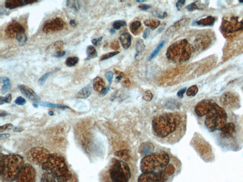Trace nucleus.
Returning a JSON list of instances; mask_svg holds the SVG:
<instances>
[{"instance_id": "nucleus-1", "label": "nucleus", "mask_w": 243, "mask_h": 182, "mask_svg": "<svg viewBox=\"0 0 243 182\" xmlns=\"http://www.w3.org/2000/svg\"><path fill=\"white\" fill-rule=\"evenodd\" d=\"M186 129V115L177 112L156 115L151 122V131L155 138L168 145L179 142L184 136Z\"/></svg>"}, {"instance_id": "nucleus-2", "label": "nucleus", "mask_w": 243, "mask_h": 182, "mask_svg": "<svg viewBox=\"0 0 243 182\" xmlns=\"http://www.w3.org/2000/svg\"><path fill=\"white\" fill-rule=\"evenodd\" d=\"M41 166L40 182H78L77 174L60 155L51 154Z\"/></svg>"}, {"instance_id": "nucleus-3", "label": "nucleus", "mask_w": 243, "mask_h": 182, "mask_svg": "<svg viewBox=\"0 0 243 182\" xmlns=\"http://www.w3.org/2000/svg\"><path fill=\"white\" fill-rule=\"evenodd\" d=\"M137 171L131 163L113 158L99 174L100 182H136Z\"/></svg>"}, {"instance_id": "nucleus-4", "label": "nucleus", "mask_w": 243, "mask_h": 182, "mask_svg": "<svg viewBox=\"0 0 243 182\" xmlns=\"http://www.w3.org/2000/svg\"><path fill=\"white\" fill-rule=\"evenodd\" d=\"M177 159L168 151H157L143 158L140 163V170L142 173L161 171L167 169Z\"/></svg>"}, {"instance_id": "nucleus-5", "label": "nucleus", "mask_w": 243, "mask_h": 182, "mask_svg": "<svg viewBox=\"0 0 243 182\" xmlns=\"http://www.w3.org/2000/svg\"><path fill=\"white\" fill-rule=\"evenodd\" d=\"M25 164L20 155L1 154L0 177L1 182H13Z\"/></svg>"}, {"instance_id": "nucleus-6", "label": "nucleus", "mask_w": 243, "mask_h": 182, "mask_svg": "<svg viewBox=\"0 0 243 182\" xmlns=\"http://www.w3.org/2000/svg\"><path fill=\"white\" fill-rule=\"evenodd\" d=\"M182 164L179 159L173 162L164 170L142 173L136 182H172L181 171Z\"/></svg>"}, {"instance_id": "nucleus-7", "label": "nucleus", "mask_w": 243, "mask_h": 182, "mask_svg": "<svg viewBox=\"0 0 243 182\" xmlns=\"http://www.w3.org/2000/svg\"><path fill=\"white\" fill-rule=\"evenodd\" d=\"M228 118L224 109L213 101L211 109L206 115L204 123L210 133L219 132L227 123Z\"/></svg>"}, {"instance_id": "nucleus-8", "label": "nucleus", "mask_w": 243, "mask_h": 182, "mask_svg": "<svg viewBox=\"0 0 243 182\" xmlns=\"http://www.w3.org/2000/svg\"><path fill=\"white\" fill-rule=\"evenodd\" d=\"M193 46L186 39L176 41L168 48L166 56L170 61L182 63L189 60L193 53Z\"/></svg>"}, {"instance_id": "nucleus-9", "label": "nucleus", "mask_w": 243, "mask_h": 182, "mask_svg": "<svg viewBox=\"0 0 243 182\" xmlns=\"http://www.w3.org/2000/svg\"><path fill=\"white\" fill-rule=\"evenodd\" d=\"M237 123L234 120L228 121L223 128L218 132V139L224 147L236 151L240 148L237 137L238 135Z\"/></svg>"}, {"instance_id": "nucleus-10", "label": "nucleus", "mask_w": 243, "mask_h": 182, "mask_svg": "<svg viewBox=\"0 0 243 182\" xmlns=\"http://www.w3.org/2000/svg\"><path fill=\"white\" fill-rule=\"evenodd\" d=\"M195 142V147L203 160L206 162H212L215 159V155L212 147L202 136L198 138Z\"/></svg>"}, {"instance_id": "nucleus-11", "label": "nucleus", "mask_w": 243, "mask_h": 182, "mask_svg": "<svg viewBox=\"0 0 243 182\" xmlns=\"http://www.w3.org/2000/svg\"><path fill=\"white\" fill-rule=\"evenodd\" d=\"M221 29L224 32L229 34L243 31V19L234 16L225 18L223 20Z\"/></svg>"}, {"instance_id": "nucleus-12", "label": "nucleus", "mask_w": 243, "mask_h": 182, "mask_svg": "<svg viewBox=\"0 0 243 182\" xmlns=\"http://www.w3.org/2000/svg\"><path fill=\"white\" fill-rule=\"evenodd\" d=\"M220 102L222 106L228 110H235L240 107V98L234 92L224 93L220 98Z\"/></svg>"}, {"instance_id": "nucleus-13", "label": "nucleus", "mask_w": 243, "mask_h": 182, "mask_svg": "<svg viewBox=\"0 0 243 182\" xmlns=\"http://www.w3.org/2000/svg\"><path fill=\"white\" fill-rule=\"evenodd\" d=\"M49 151L43 148H34L29 151L28 155L29 160L33 164L41 165L46 161L50 156Z\"/></svg>"}, {"instance_id": "nucleus-14", "label": "nucleus", "mask_w": 243, "mask_h": 182, "mask_svg": "<svg viewBox=\"0 0 243 182\" xmlns=\"http://www.w3.org/2000/svg\"><path fill=\"white\" fill-rule=\"evenodd\" d=\"M64 26L65 23L62 19L56 18L47 21L43 26L42 30L46 34L54 33L62 30Z\"/></svg>"}, {"instance_id": "nucleus-15", "label": "nucleus", "mask_w": 243, "mask_h": 182, "mask_svg": "<svg viewBox=\"0 0 243 182\" xmlns=\"http://www.w3.org/2000/svg\"><path fill=\"white\" fill-rule=\"evenodd\" d=\"M25 32L24 26L18 22H14L11 23L6 28L5 30V36L8 39H13L17 34Z\"/></svg>"}, {"instance_id": "nucleus-16", "label": "nucleus", "mask_w": 243, "mask_h": 182, "mask_svg": "<svg viewBox=\"0 0 243 182\" xmlns=\"http://www.w3.org/2000/svg\"><path fill=\"white\" fill-rule=\"evenodd\" d=\"M213 101L205 99L199 101L195 107V112L198 117L206 116L212 107Z\"/></svg>"}, {"instance_id": "nucleus-17", "label": "nucleus", "mask_w": 243, "mask_h": 182, "mask_svg": "<svg viewBox=\"0 0 243 182\" xmlns=\"http://www.w3.org/2000/svg\"><path fill=\"white\" fill-rule=\"evenodd\" d=\"M18 87L22 94L29 100L37 104L40 102V98L32 89L24 85H19Z\"/></svg>"}, {"instance_id": "nucleus-18", "label": "nucleus", "mask_w": 243, "mask_h": 182, "mask_svg": "<svg viewBox=\"0 0 243 182\" xmlns=\"http://www.w3.org/2000/svg\"><path fill=\"white\" fill-rule=\"evenodd\" d=\"M37 2V1L33 0H7L5 1L4 5L7 9L12 10L18 7L32 4Z\"/></svg>"}, {"instance_id": "nucleus-19", "label": "nucleus", "mask_w": 243, "mask_h": 182, "mask_svg": "<svg viewBox=\"0 0 243 182\" xmlns=\"http://www.w3.org/2000/svg\"><path fill=\"white\" fill-rule=\"evenodd\" d=\"M64 45V43L63 41H56L48 46V48L46 49V52L48 53L52 54L53 56L55 54L63 51Z\"/></svg>"}, {"instance_id": "nucleus-20", "label": "nucleus", "mask_w": 243, "mask_h": 182, "mask_svg": "<svg viewBox=\"0 0 243 182\" xmlns=\"http://www.w3.org/2000/svg\"><path fill=\"white\" fill-rule=\"evenodd\" d=\"M145 49V43L142 39H138L137 40L135 45V49L136 51L135 58L137 60H140L143 57Z\"/></svg>"}, {"instance_id": "nucleus-21", "label": "nucleus", "mask_w": 243, "mask_h": 182, "mask_svg": "<svg viewBox=\"0 0 243 182\" xmlns=\"http://www.w3.org/2000/svg\"><path fill=\"white\" fill-rule=\"evenodd\" d=\"M91 86L90 84H88L87 86L83 87L81 90L79 91L77 94L76 97L78 99H86L88 98L90 96L91 94Z\"/></svg>"}, {"instance_id": "nucleus-22", "label": "nucleus", "mask_w": 243, "mask_h": 182, "mask_svg": "<svg viewBox=\"0 0 243 182\" xmlns=\"http://www.w3.org/2000/svg\"><path fill=\"white\" fill-rule=\"evenodd\" d=\"M215 21H216L215 18L210 16L207 17L206 18L201 19L199 21L196 22L194 24L200 26H212L214 25Z\"/></svg>"}, {"instance_id": "nucleus-23", "label": "nucleus", "mask_w": 243, "mask_h": 182, "mask_svg": "<svg viewBox=\"0 0 243 182\" xmlns=\"http://www.w3.org/2000/svg\"><path fill=\"white\" fill-rule=\"evenodd\" d=\"M121 45L124 49H127L130 47L131 44L132 37L130 34L124 33L120 36L119 37Z\"/></svg>"}, {"instance_id": "nucleus-24", "label": "nucleus", "mask_w": 243, "mask_h": 182, "mask_svg": "<svg viewBox=\"0 0 243 182\" xmlns=\"http://www.w3.org/2000/svg\"><path fill=\"white\" fill-rule=\"evenodd\" d=\"M93 87L96 91L101 93L106 87L105 82L101 77H97L93 81Z\"/></svg>"}, {"instance_id": "nucleus-25", "label": "nucleus", "mask_w": 243, "mask_h": 182, "mask_svg": "<svg viewBox=\"0 0 243 182\" xmlns=\"http://www.w3.org/2000/svg\"><path fill=\"white\" fill-rule=\"evenodd\" d=\"M129 28L131 32L135 35H139L143 29L141 22L138 21H135L131 23Z\"/></svg>"}, {"instance_id": "nucleus-26", "label": "nucleus", "mask_w": 243, "mask_h": 182, "mask_svg": "<svg viewBox=\"0 0 243 182\" xmlns=\"http://www.w3.org/2000/svg\"><path fill=\"white\" fill-rule=\"evenodd\" d=\"M0 82L1 83H3L4 85L2 88V93L3 94H6L11 89L12 87L11 81L8 77L3 76V77H1Z\"/></svg>"}, {"instance_id": "nucleus-27", "label": "nucleus", "mask_w": 243, "mask_h": 182, "mask_svg": "<svg viewBox=\"0 0 243 182\" xmlns=\"http://www.w3.org/2000/svg\"><path fill=\"white\" fill-rule=\"evenodd\" d=\"M188 22V19H183L182 20H180L178 22L175 23L172 26H171L170 28L168 29L166 33H168L169 32V33H171L172 31L173 32L174 31H176L177 29H179L182 27L183 26L186 25Z\"/></svg>"}, {"instance_id": "nucleus-28", "label": "nucleus", "mask_w": 243, "mask_h": 182, "mask_svg": "<svg viewBox=\"0 0 243 182\" xmlns=\"http://www.w3.org/2000/svg\"><path fill=\"white\" fill-rule=\"evenodd\" d=\"M144 23L146 26L148 27L149 28L152 30H154L158 27L160 25L161 22L157 20L148 19V20H145Z\"/></svg>"}, {"instance_id": "nucleus-29", "label": "nucleus", "mask_w": 243, "mask_h": 182, "mask_svg": "<svg viewBox=\"0 0 243 182\" xmlns=\"http://www.w3.org/2000/svg\"><path fill=\"white\" fill-rule=\"evenodd\" d=\"M66 5L67 7L74 10L75 12H78L81 7L80 3L77 0L67 1L66 2Z\"/></svg>"}, {"instance_id": "nucleus-30", "label": "nucleus", "mask_w": 243, "mask_h": 182, "mask_svg": "<svg viewBox=\"0 0 243 182\" xmlns=\"http://www.w3.org/2000/svg\"><path fill=\"white\" fill-rule=\"evenodd\" d=\"M87 60L96 58L98 56V52L93 46H89L87 49Z\"/></svg>"}, {"instance_id": "nucleus-31", "label": "nucleus", "mask_w": 243, "mask_h": 182, "mask_svg": "<svg viewBox=\"0 0 243 182\" xmlns=\"http://www.w3.org/2000/svg\"><path fill=\"white\" fill-rule=\"evenodd\" d=\"M41 107H51V108H59V109L65 110L66 109H70L69 107L66 106L60 105V104H54L50 102H45V101H41L39 103Z\"/></svg>"}, {"instance_id": "nucleus-32", "label": "nucleus", "mask_w": 243, "mask_h": 182, "mask_svg": "<svg viewBox=\"0 0 243 182\" xmlns=\"http://www.w3.org/2000/svg\"><path fill=\"white\" fill-rule=\"evenodd\" d=\"M16 39L18 40L19 45L23 46L26 44L28 40L27 36L25 32H22L17 34Z\"/></svg>"}, {"instance_id": "nucleus-33", "label": "nucleus", "mask_w": 243, "mask_h": 182, "mask_svg": "<svg viewBox=\"0 0 243 182\" xmlns=\"http://www.w3.org/2000/svg\"><path fill=\"white\" fill-rule=\"evenodd\" d=\"M79 59L77 57H68L66 60V65L68 67H72L77 64Z\"/></svg>"}, {"instance_id": "nucleus-34", "label": "nucleus", "mask_w": 243, "mask_h": 182, "mask_svg": "<svg viewBox=\"0 0 243 182\" xmlns=\"http://www.w3.org/2000/svg\"><path fill=\"white\" fill-rule=\"evenodd\" d=\"M186 8L189 12H193V11L196 10H200L203 8L202 5H201V3H200L199 2L193 3L188 5Z\"/></svg>"}, {"instance_id": "nucleus-35", "label": "nucleus", "mask_w": 243, "mask_h": 182, "mask_svg": "<svg viewBox=\"0 0 243 182\" xmlns=\"http://www.w3.org/2000/svg\"><path fill=\"white\" fill-rule=\"evenodd\" d=\"M164 43H165V41H161V42L160 43L159 45L157 47H156V49L153 50V51L152 52V53H151V55L150 56L149 58V60H152L153 58H155V57L158 54L160 51L161 50V49H162V47L164 46Z\"/></svg>"}, {"instance_id": "nucleus-36", "label": "nucleus", "mask_w": 243, "mask_h": 182, "mask_svg": "<svg viewBox=\"0 0 243 182\" xmlns=\"http://www.w3.org/2000/svg\"><path fill=\"white\" fill-rule=\"evenodd\" d=\"M57 71V70H54V71H50V72H48L44 74L43 75L40 77L39 80V83L40 84L41 86H43L45 84V82H46L47 79H48V77L50 76V75H51L52 74L54 73L55 72Z\"/></svg>"}, {"instance_id": "nucleus-37", "label": "nucleus", "mask_w": 243, "mask_h": 182, "mask_svg": "<svg viewBox=\"0 0 243 182\" xmlns=\"http://www.w3.org/2000/svg\"><path fill=\"white\" fill-rule=\"evenodd\" d=\"M198 90V88L196 86H192L187 91V96H194L197 94Z\"/></svg>"}, {"instance_id": "nucleus-38", "label": "nucleus", "mask_w": 243, "mask_h": 182, "mask_svg": "<svg viewBox=\"0 0 243 182\" xmlns=\"http://www.w3.org/2000/svg\"><path fill=\"white\" fill-rule=\"evenodd\" d=\"M125 25H126V22L125 21H123V20H118V21H116L114 22L113 24V27L114 29L117 30V29H120L123 27H124Z\"/></svg>"}, {"instance_id": "nucleus-39", "label": "nucleus", "mask_w": 243, "mask_h": 182, "mask_svg": "<svg viewBox=\"0 0 243 182\" xmlns=\"http://www.w3.org/2000/svg\"><path fill=\"white\" fill-rule=\"evenodd\" d=\"M120 53L119 51H115L113 52H110L106 54L103 55L102 56L101 58L100 59L101 61L105 60H108V59H110V58H112V57H114V56H116L118 54Z\"/></svg>"}, {"instance_id": "nucleus-40", "label": "nucleus", "mask_w": 243, "mask_h": 182, "mask_svg": "<svg viewBox=\"0 0 243 182\" xmlns=\"http://www.w3.org/2000/svg\"><path fill=\"white\" fill-rule=\"evenodd\" d=\"M12 100V96L11 94H8L5 97H0V105H3L4 103H10Z\"/></svg>"}, {"instance_id": "nucleus-41", "label": "nucleus", "mask_w": 243, "mask_h": 182, "mask_svg": "<svg viewBox=\"0 0 243 182\" xmlns=\"http://www.w3.org/2000/svg\"><path fill=\"white\" fill-rule=\"evenodd\" d=\"M152 97H153V96H152V93L149 91H146L143 95V99L145 100L146 101H150L152 100Z\"/></svg>"}, {"instance_id": "nucleus-42", "label": "nucleus", "mask_w": 243, "mask_h": 182, "mask_svg": "<svg viewBox=\"0 0 243 182\" xmlns=\"http://www.w3.org/2000/svg\"><path fill=\"white\" fill-rule=\"evenodd\" d=\"M14 102L17 105L23 106V105H24L26 104V101L25 99L24 98L21 96H19L15 100Z\"/></svg>"}, {"instance_id": "nucleus-43", "label": "nucleus", "mask_w": 243, "mask_h": 182, "mask_svg": "<svg viewBox=\"0 0 243 182\" xmlns=\"http://www.w3.org/2000/svg\"><path fill=\"white\" fill-rule=\"evenodd\" d=\"M13 127V125L11 124H7L4 125L1 127V128H0V132L2 133V132H4V131H6V130H11Z\"/></svg>"}, {"instance_id": "nucleus-44", "label": "nucleus", "mask_w": 243, "mask_h": 182, "mask_svg": "<svg viewBox=\"0 0 243 182\" xmlns=\"http://www.w3.org/2000/svg\"><path fill=\"white\" fill-rule=\"evenodd\" d=\"M153 14L155 16L161 19H165V18L167 16V13L166 12H163L161 13H159L158 12H154V13H153Z\"/></svg>"}, {"instance_id": "nucleus-45", "label": "nucleus", "mask_w": 243, "mask_h": 182, "mask_svg": "<svg viewBox=\"0 0 243 182\" xmlns=\"http://www.w3.org/2000/svg\"><path fill=\"white\" fill-rule=\"evenodd\" d=\"M122 85L125 87H128L131 85V82H130L129 79L126 77V75H124V80L122 82Z\"/></svg>"}, {"instance_id": "nucleus-46", "label": "nucleus", "mask_w": 243, "mask_h": 182, "mask_svg": "<svg viewBox=\"0 0 243 182\" xmlns=\"http://www.w3.org/2000/svg\"><path fill=\"white\" fill-rule=\"evenodd\" d=\"M106 78H107L108 81L109 82L110 84L111 83L112 81L113 78V73L111 71H109V72H107L106 74Z\"/></svg>"}, {"instance_id": "nucleus-47", "label": "nucleus", "mask_w": 243, "mask_h": 182, "mask_svg": "<svg viewBox=\"0 0 243 182\" xmlns=\"http://www.w3.org/2000/svg\"><path fill=\"white\" fill-rule=\"evenodd\" d=\"M110 47L111 49L114 50L118 49L120 48V45L118 41L115 40L112 42L110 45Z\"/></svg>"}, {"instance_id": "nucleus-48", "label": "nucleus", "mask_w": 243, "mask_h": 182, "mask_svg": "<svg viewBox=\"0 0 243 182\" xmlns=\"http://www.w3.org/2000/svg\"><path fill=\"white\" fill-rule=\"evenodd\" d=\"M185 3V1H184V0L178 1L176 4V6L177 7V9L179 11H180L182 9V6L184 5Z\"/></svg>"}, {"instance_id": "nucleus-49", "label": "nucleus", "mask_w": 243, "mask_h": 182, "mask_svg": "<svg viewBox=\"0 0 243 182\" xmlns=\"http://www.w3.org/2000/svg\"><path fill=\"white\" fill-rule=\"evenodd\" d=\"M103 37H100L98 38V39H92V43L94 46H98L99 43L102 40Z\"/></svg>"}, {"instance_id": "nucleus-50", "label": "nucleus", "mask_w": 243, "mask_h": 182, "mask_svg": "<svg viewBox=\"0 0 243 182\" xmlns=\"http://www.w3.org/2000/svg\"><path fill=\"white\" fill-rule=\"evenodd\" d=\"M186 88L185 87L180 90L179 92H178V93H177V96L180 98H182L183 97L184 94L186 91Z\"/></svg>"}, {"instance_id": "nucleus-51", "label": "nucleus", "mask_w": 243, "mask_h": 182, "mask_svg": "<svg viewBox=\"0 0 243 182\" xmlns=\"http://www.w3.org/2000/svg\"><path fill=\"white\" fill-rule=\"evenodd\" d=\"M110 88V86H108L106 87L102 91L101 93H100V95H101V96H106Z\"/></svg>"}, {"instance_id": "nucleus-52", "label": "nucleus", "mask_w": 243, "mask_h": 182, "mask_svg": "<svg viewBox=\"0 0 243 182\" xmlns=\"http://www.w3.org/2000/svg\"><path fill=\"white\" fill-rule=\"evenodd\" d=\"M65 51H61L55 54L53 56L54 57H55V58H61V57H64V56L65 55Z\"/></svg>"}, {"instance_id": "nucleus-53", "label": "nucleus", "mask_w": 243, "mask_h": 182, "mask_svg": "<svg viewBox=\"0 0 243 182\" xmlns=\"http://www.w3.org/2000/svg\"><path fill=\"white\" fill-rule=\"evenodd\" d=\"M139 8L142 11H146L151 8V6L148 4H141L139 6Z\"/></svg>"}, {"instance_id": "nucleus-54", "label": "nucleus", "mask_w": 243, "mask_h": 182, "mask_svg": "<svg viewBox=\"0 0 243 182\" xmlns=\"http://www.w3.org/2000/svg\"><path fill=\"white\" fill-rule=\"evenodd\" d=\"M150 33V29L148 28L146 29L145 30L144 33H143V38H144L145 39H146L148 38L149 36Z\"/></svg>"}, {"instance_id": "nucleus-55", "label": "nucleus", "mask_w": 243, "mask_h": 182, "mask_svg": "<svg viewBox=\"0 0 243 182\" xmlns=\"http://www.w3.org/2000/svg\"><path fill=\"white\" fill-rule=\"evenodd\" d=\"M10 136V135L9 134H1L0 135V139L2 140L3 139H6V138H8Z\"/></svg>"}, {"instance_id": "nucleus-56", "label": "nucleus", "mask_w": 243, "mask_h": 182, "mask_svg": "<svg viewBox=\"0 0 243 182\" xmlns=\"http://www.w3.org/2000/svg\"><path fill=\"white\" fill-rule=\"evenodd\" d=\"M7 115H8V114H7L6 112L2 111H1V112H0V117H4V116H6Z\"/></svg>"}, {"instance_id": "nucleus-57", "label": "nucleus", "mask_w": 243, "mask_h": 182, "mask_svg": "<svg viewBox=\"0 0 243 182\" xmlns=\"http://www.w3.org/2000/svg\"><path fill=\"white\" fill-rule=\"evenodd\" d=\"M69 24L71 26L75 27L76 25V22L75 20H71L69 22Z\"/></svg>"}, {"instance_id": "nucleus-58", "label": "nucleus", "mask_w": 243, "mask_h": 182, "mask_svg": "<svg viewBox=\"0 0 243 182\" xmlns=\"http://www.w3.org/2000/svg\"><path fill=\"white\" fill-rule=\"evenodd\" d=\"M110 32L111 34H114L115 33V30L114 29H111L110 30Z\"/></svg>"}, {"instance_id": "nucleus-59", "label": "nucleus", "mask_w": 243, "mask_h": 182, "mask_svg": "<svg viewBox=\"0 0 243 182\" xmlns=\"http://www.w3.org/2000/svg\"><path fill=\"white\" fill-rule=\"evenodd\" d=\"M136 2L137 3H140L145 2H146V1H145V0H137V1H136Z\"/></svg>"}, {"instance_id": "nucleus-60", "label": "nucleus", "mask_w": 243, "mask_h": 182, "mask_svg": "<svg viewBox=\"0 0 243 182\" xmlns=\"http://www.w3.org/2000/svg\"><path fill=\"white\" fill-rule=\"evenodd\" d=\"M49 115H51V116H52V115H54V112L52 111L49 112Z\"/></svg>"}, {"instance_id": "nucleus-61", "label": "nucleus", "mask_w": 243, "mask_h": 182, "mask_svg": "<svg viewBox=\"0 0 243 182\" xmlns=\"http://www.w3.org/2000/svg\"><path fill=\"white\" fill-rule=\"evenodd\" d=\"M239 3H243V1L242 0V1H239Z\"/></svg>"}, {"instance_id": "nucleus-62", "label": "nucleus", "mask_w": 243, "mask_h": 182, "mask_svg": "<svg viewBox=\"0 0 243 182\" xmlns=\"http://www.w3.org/2000/svg\"><path fill=\"white\" fill-rule=\"evenodd\" d=\"M242 122H243V123L242 124H243V118H242Z\"/></svg>"}, {"instance_id": "nucleus-63", "label": "nucleus", "mask_w": 243, "mask_h": 182, "mask_svg": "<svg viewBox=\"0 0 243 182\" xmlns=\"http://www.w3.org/2000/svg\"></svg>"}]
</instances>
